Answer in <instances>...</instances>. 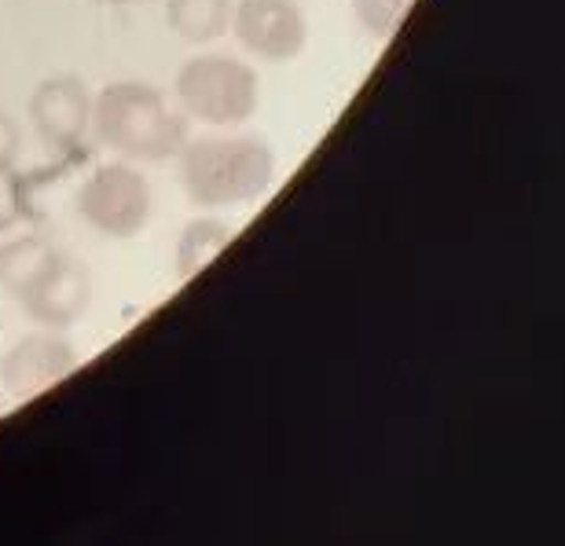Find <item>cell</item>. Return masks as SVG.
Returning a JSON list of instances; mask_svg holds the SVG:
<instances>
[{"instance_id":"obj_9","label":"cell","mask_w":565,"mask_h":546,"mask_svg":"<svg viewBox=\"0 0 565 546\" xmlns=\"http://www.w3.org/2000/svg\"><path fill=\"white\" fill-rule=\"evenodd\" d=\"M235 0H166V22L180 41L213 44L232 30Z\"/></svg>"},{"instance_id":"obj_2","label":"cell","mask_w":565,"mask_h":546,"mask_svg":"<svg viewBox=\"0 0 565 546\" xmlns=\"http://www.w3.org/2000/svg\"><path fill=\"white\" fill-rule=\"evenodd\" d=\"M93 132L129 162H169L188 143V121L147 82H110L93 96Z\"/></svg>"},{"instance_id":"obj_13","label":"cell","mask_w":565,"mask_h":546,"mask_svg":"<svg viewBox=\"0 0 565 546\" xmlns=\"http://www.w3.org/2000/svg\"><path fill=\"white\" fill-rule=\"evenodd\" d=\"M26 213V188L22 176L15 173V165H0V235L8 227H15Z\"/></svg>"},{"instance_id":"obj_11","label":"cell","mask_w":565,"mask_h":546,"mask_svg":"<svg viewBox=\"0 0 565 546\" xmlns=\"http://www.w3.org/2000/svg\"><path fill=\"white\" fill-rule=\"evenodd\" d=\"M55 249L60 246H52L44 235H19L4 243L0 246V287L19 298L41 276V268L49 265Z\"/></svg>"},{"instance_id":"obj_7","label":"cell","mask_w":565,"mask_h":546,"mask_svg":"<svg viewBox=\"0 0 565 546\" xmlns=\"http://www.w3.org/2000/svg\"><path fill=\"white\" fill-rule=\"evenodd\" d=\"M232 33L265 63L298 60L309 44V22L298 0H239L232 8Z\"/></svg>"},{"instance_id":"obj_15","label":"cell","mask_w":565,"mask_h":546,"mask_svg":"<svg viewBox=\"0 0 565 546\" xmlns=\"http://www.w3.org/2000/svg\"><path fill=\"white\" fill-rule=\"evenodd\" d=\"M99 4H137V0H99Z\"/></svg>"},{"instance_id":"obj_10","label":"cell","mask_w":565,"mask_h":546,"mask_svg":"<svg viewBox=\"0 0 565 546\" xmlns=\"http://www.w3.org/2000/svg\"><path fill=\"white\" fill-rule=\"evenodd\" d=\"M228 243H232V224H224L217 217L191 221L177 238V279L199 276Z\"/></svg>"},{"instance_id":"obj_14","label":"cell","mask_w":565,"mask_h":546,"mask_svg":"<svg viewBox=\"0 0 565 546\" xmlns=\"http://www.w3.org/2000/svg\"><path fill=\"white\" fill-rule=\"evenodd\" d=\"M19 147H22L19 125L11 121L8 110H0V165H15L19 162Z\"/></svg>"},{"instance_id":"obj_3","label":"cell","mask_w":565,"mask_h":546,"mask_svg":"<svg viewBox=\"0 0 565 546\" xmlns=\"http://www.w3.org/2000/svg\"><path fill=\"white\" fill-rule=\"evenodd\" d=\"M177 104L188 118L213 129H239L262 107V77L235 55H195L177 71Z\"/></svg>"},{"instance_id":"obj_8","label":"cell","mask_w":565,"mask_h":546,"mask_svg":"<svg viewBox=\"0 0 565 546\" xmlns=\"http://www.w3.org/2000/svg\"><path fill=\"white\" fill-rule=\"evenodd\" d=\"M77 367V349L66 338H60V330H33V334L19 338L4 356H0V385L30 400V396L44 393L49 385L63 382L66 374Z\"/></svg>"},{"instance_id":"obj_12","label":"cell","mask_w":565,"mask_h":546,"mask_svg":"<svg viewBox=\"0 0 565 546\" xmlns=\"http://www.w3.org/2000/svg\"><path fill=\"white\" fill-rule=\"evenodd\" d=\"M412 0H353V15L360 22V30L375 41H390L397 26L408 15Z\"/></svg>"},{"instance_id":"obj_1","label":"cell","mask_w":565,"mask_h":546,"mask_svg":"<svg viewBox=\"0 0 565 546\" xmlns=\"http://www.w3.org/2000/svg\"><path fill=\"white\" fill-rule=\"evenodd\" d=\"M180 184L202 210H235L276 184V154L262 136H199L177 154Z\"/></svg>"},{"instance_id":"obj_5","label":"cell","mask_w":565,"mask_h":546,"mask_svg":"<svg viewBox=\"0 0 565 546\" xmlns=\"http://www.w3.org/2000/svg\"><path fill=\"white\" fill-rule=\"evenodd\" d=\"M30 121L52 154H77L93 132V88L74 74L44 77L30 96Z\"/></svg>"},{"instance_id":"obj_6","label":"cell","mask_w":565,"mask_h":546,"mask_svg":"<svg viewBox=\"0 0 565 546\" xmlns=\"http://www.w3.org/2000/svg\"><path fill=\"white\" fill-rule=\"evenodd\" d=\"M22 312L33 323L49 330H66L85 320L88 304H93V271L77 257L55 249L49 265L41 268V276L30 282L26 290L15 298Z\"/></svg>"},{"instance_id":"obj_4","label":"cell","mask_w":565,"mask_h":546,"mask_svg":"<svg viewBox=\"0 0 565 546\" xmlns=\"http://www.w3.org/2000/svg\"><path fill=\"white\" fill-rule=\"evenodd\" d=\"M151 184L129 162H104L77 188V217L107 238H137L151 221Z\"/></svg>"}]
</instances>
